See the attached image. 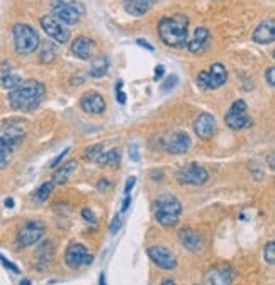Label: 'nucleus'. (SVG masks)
Instances as JSON below:
<instances>
[{"label":"nucleus","mask_w":275,"mask_h":285,"mask_svg":"<svg viewBox=\"0 0 275 285\" xmlns=\"http://www.w3.org/2000/svg\"><path fill=\"white\" fill-rule=\"evenodd\" d=\"M210 41V34H209V29L206 28H197L194 31V36L190 40H187V50L190 53H200L208 48Z\"/></svg>","instance_id":"6ab92c4d"},{"label":"nucleus","mask_w":275,"mask_h":285,"mask_svg":"<svg viewBox=\"0 0 275 285\" xmlns=\"http://www.w3.org/2000/svg\"><path fill=\"white\" fill-rule=\"evenodd\" d=\"M177 84H178V76H177V75H172V76H168V78H166L165 82H163L162 90H163V92H170L172 88L177 87Z\"/></svg>","instance_id":"2f4dec72"},{"label":"nucleus","mask_w":275,"mask_h":285,"mask_svg":"<svg viewBox=\"0 0 275 285\" xmlns=\"http://www.w3.org/2000/svg\"><path fill=\"white\" fill-rule=\"evenodd\" d=\"M163 73H165V66L163 64H158L156 68H154V80H162L163 78Z\"/></svg>","instance_id":"a19ab883"},{"label":"nucleus","mask_w":275,"mask_h":285,"mask_svg":"<svg viewBox=\"0 0 275 285\" xmlns=\"http://www.w3.org/2000/svg\"><path fill=\"white\" fill-rule=\"evenodd\" d=\"M20 285H32V284H31V280H29V278H22V280H20Z\"/></svg>","instance_id":"de8ad7c7"},{"label":"nucleus","mask_w":275,"mask_h":285,"mask_svg":"<svg viewBox=\"0 0 275 285\" xmlns=\"http://www.w3.org/2000/svg\"><path fill=\"white\" fill-rule=\"evenodd\" d=\"M12 38H14L16 51L20 54H31L40 46V36L36 29L28 24H16L12 28Z\"/></svg>","instance_id":"39448f33"},{"label":"nucleus","mask_w":275,"mask_h":285,"mask_svg":"<svg viewBox=\"0 0 275 285\" xmlns=\"http://www.w3.org/2000/svg\"><path fill=\"white\" fill-rule=\"evenodd\" d=\"M268 162H270V170H274V156H272V154H270Z\"/></svg>","instance_id":"8fccbe9b"},{"label":"nucleus","mask_w":275,"mask_h":285,"mask_svg":"<svg viewBox=\"0 0 275 285\" xmlns=\"http://www.w3.org/2000/svg\"><path fill=\"white\" fill-rule=\"evenodd\" d=\"M98 165H109V166H118L121 163V151L119 150H109V151H104V153L98 156Z\"/></svg>","instance_id":"a878e982"},{"label":"nucleus","mask_w":275,"mask_h":285,"mask_svg":"<svg viewBox=\"0 0 275 285\" xmlns=\"http://www.w3.org/2000/svg\"><path fill=\"white\" fill-rule=\"evenodd\" d=\"M228 80L226 68L221 63H212L209 66V70L200 72L197 76V85L204 90H214L219 88L221 85H224Z\"/></svg>","instance_id":"0eeeda50"},{"label":"nucleus","mask_w":275,"mask_h":285,"mask_svg":"<svg viewBox=\"0 0 275 285\" xmlns=\"http://www.w3.org/2000/svg\"><path fill=\"white\" fill-rule=\"evenodd\" d=\"M190 148V136L186 131H177L165 141V150L172 154H184Z\"/></svg>","instance_id":"4468645a"},{"label":"nucleus","mask_w":275,"mask_h":285,"mask_svg":"<svg viewBox=\"0 0 275 285\" xmlns=\"http://www.w3.org/2000/svg\"><path fill=\"white\" fill-rule=\"evenodd\" d=\"M41 28L53 41L60 42V44H65L70 40V31L63 22H60L58 19H54L53 16H44L41 19Z\"/></svg>","instance_id":"9d476101"},{"label":"nucleus","mask_w":275,"mask_h":285,"mask_svg":"<svg viewBox=\"0 0 275 285\" xmlns=\"http://www.w3.org/2000/svg\"><path fill=\"white\" fill-rule=\"evenodd\" d=\"M107 72H109V60H107V56L104 54L97 56L92 62V64H90V76L100 78V76L107 75Z\"/></svg>","instance_id":"5701e85b"},{"label":"nucleus","mask_w":275,"mask_h":285,"mask_svg":"<svg viewBox=\"0 0 275 285\" xmlns=\"http://www.w3.org/2000/svg\"><path fill=\"white\" fill-rule=\"evenodd\" d=\"M54 58H56V48L53 42L44 41L40 48V60L42 63H51Z\"/></svg>","instance_id":"bb28decb"},{"label":"nucleus","mask_w":275,"mask_h":285,"mask_svg":"<svg viewBox=\"0 0 275 285\" xmlns=\"http://www.w3.org/2000/svg\"><path fill=\"white\" fill-rule=\"evenodd\" d=\"M76 168V162H68L65 163L63 166H60L56 172H54V176H53V180L51 182L53 184H56V185H63V184H66L68 182V178H70V175L73 174V170Z\"/></svg>","instance_id":"b1692460"},{"label":"nucleus","mask_w":275,"mask_h":285,"mask_svg":"<svg viewBox=\"0 0 275 285\" xmlns=\"http://www.w3.org/2000/svg\"><path fill=\"white\" fill-rule=\"evenodd\" d=\"M121 228V216H116L112 219V224H110V234H116Z\"/></svg>","instance_id":"4c0bfd02"},{"label":"nucleus","mask_w":275,"mask_h":285,"mask_svg":"<svg viewBox=\"0 0 275 285\" xmlns=\"http://www.w3.org/2000/svg\"><path fill=\"white\" fill-rule=\"evenodd\" d=\"M102 153H104V144L98 142V144H94V146H90V148L85 150L84 156H85V160H90V162H97Z\"/></svg>","instance_id":"c756f323"},{"label":"nucleus","mask_w":275,"mask_h":285,"mask_svg":"<svg viewBox=\"0 0 275 285\" xmlns=\"http://www.w3.org/2000/svg\"><path fill=\"white\" fill-rule=\"evenodd\" d=\"M65 262L70 268H78V266L90 265L94 262V256L90 254L87 246H84L82 243H72L66 248Z\"/></svg>","instance_id":"9b49d317"},{"label":"nucleus","mask_w":275,"mask_h":285,"mask_svg":"<svg viewBox=\"0 0 275 285\" xmlns=\"http://www.w3.org/2000/svg\"><path fill=\"white\" fill-rule=\"evenodd\" d=\"M177 182L180 185H204L209 180V174L206 168H202L197 163H188L184 168H180L175 175Z\"/></svg>","instance_id":"1a4fd4ad"},{"label":"nucleus","mask_w":275,"mask_h":285,"mask_svg":"<svg viewBox=\"0 0 275 285\" xmlns=\"http://www.w3.org/2000/svg\"><path fill=\"white\" fill-rule=\"evenodd\" d=\"M275 40V22L274 19H267L260 22L258 28L253 31V41L258 44H268Z\"/></svg>","instance_id":"aec40b11"},{"label":"nucleus","mask_w":275,"mask_h":285,"mask_svg":"<svg viewBox=\"0 0 275 285\" xmlns=\"http://www.w3.org/2000/svg\"><path fill=\"white\" fill-rule=\"evenodd\" d=\"M136 44H138V46H141V48H144V50H148V51H154V48H153L152 44H150L148 41H144V40H138V41H136Z\"/></svg>","instance_id":"37998d69"},{"label":"nucleus","mask_w":275,"mask_h":285,"mask_svg":"<svg viewBox=\"0 0 275 285\" xmlns=\"http://www.w3.org/2000/svg\"><path fill=\"white\" fill-rule=\"evenodd\" d=\"M148 256L162 270H174L177 266V256L165 246H150Z\"/></svg>","instance_id":"ddd939ff"},{"label":"nucleus","mask_w":275,"mask_h":285,"mask_svg":"<svg viewBox=\"0 0 275 285\" xmlns=\"http://www.w3.org/2000/svg\"><path fill=\"white\" fill-rule=\"evenodd\" d=\"M274 73H275V68H274V66H270L268 70H267V73H265V78H267L268 85H270L272 88L275 87V75H274Z\"/></svg>","instance_id":"e433bc0d"},{"label":"nucleus","mask_w":275,"mask_h":285,"mask_svg":"<svg viewBox=\"0 0 275 285\" xmlns=\"http://www.w3.org/2000/svg\"><path fill=\"white\" fill-rule=\"evenodd\" d=\"M44 97V85L38 80H24L8 90V104L14 110H34Z\"/></svg>","instance_id":"f257e3e1"},{"label":"nucleus","mask_w":275,"mask_h":285,"mask_svg":"<svg viewBox=\"0 0 275 285\" xmlns=\"http://www.w3.org/2000/svg\"><path fill=\"white\" fill-rule=\"evenodd\" d=\"M51 12L53 17L63 24H76L80 20V8L75 0H51Z\"/></svg>","instance_id":"423d86ee"},{"label":"nucleus","mask_w":275,"mask_h":285,"mask_svg":"<svg viewBox=\"0 0 275 285\" xmlns=\"http://www.w3.org/2000/svg\"><path fill=\"white\" fill-rule=\"evenodd\" d=\"M116 98H118V102L121 104V106H124L126 100H128L126 94H124V90H122V82L121 80L116 84Z\"/></svg>","instance_id":"473e14b6"},{"label":"nucleus","mask_w":275,"mask_h":285,"mask_svg":"<svg viewBox=\"0 0 275 285\" xmlns=\"http://www.w3.org/2000/svg\"><path fill=\"white\" fill-rule=\"evenodd\" d=\"M98 285H107V280H106V275L100 274V278H98Z\"/></svg>","instance_id":"a18cd8bd"},{"label":"nucleus","mask_w":275,"mask_h":285,"mask_svg":"<svg viewBox=\"0 0 275 285\" xmlns=\"http://www.w3.org/2000/svg\"><path fill=\"white\" fill-rule=\"evenodd\" d=\"M82 216H84V218L87 219L88 222H92V224L97 221L96 216H94V212H92V210H90V209H84V210H82Z\"/></svg>","instance_id":"58836bf2"},{"label":"nucleus","mask_w":275,"mask_h":285,"mask_svg":"<svg viewBox=\"0 0 275 285\" xmlns=\"http://www.w3.org/2000/svg\"><path fill=\"white\" fill-rule=\"evenodd\" d=\"M130 206H131V196L128 194L126 197H124V202H122V207H121V212H128V209H130Z\"/></svg>","instance_id":"79ce46f5"},{"label":"nucleus","mask_w":275,"mask_h":285,"mask_svg":"<svg viewBox=\"0 0 275 285\" xmlns=\"http://www.w3.org/2000/svg\"><path fill=\"white\" fill-rule=\"evenodd\" d=\"M80 107L87 114H102L106 110V98L98 92H87L82 95Z\"/></svg>","instance_id":"2eb2a0df"},{"label":"nucleus","mask_w":275,"mask_h":285,"mask_svg":"<svg viewBox=\"0 0 275 285\" xmlns=\"http://www.w3.org/2000/svg\"><path fill=\"white\" fill-rule=\"evenodd\" d=\"M178 240H180V243H182V246H186L187 250H190V252H194V253H199L200 250L204 248V240L200 238L199 232L190 230V228L180 230Z\"/></svg>","instance_id":"a211bd4d"},{"label":"nucleus","mask_w":275,"mask_h":285,"mask_svg":"<svg viewBox=\"0 0 275 285\" xmlns=\"http://www.w3.org/2000/svg\"><path fill=\"white\" fill-rule=\"evenodd\" d=\"M6 206H7V207H14V200H12V198H7V200H6Z\"/></svg>","instance_id":"09e8293b"},{"label":"nucleus","mask_w":275,"mask_h":285,"mask_svg":"<svg viewBox=\"0 0 275 285\" xmlns=\"http://www.w3.org/2000/svg\"><path fill=\"white\" fill-rule=\"evenodd\" d=\"M194 131L200 140H209L216 132V119L210 114H200L194 122Z\"/></svg>","instance_id":"dca6fc26"},{"label":"nucleus","mask_w":275,"mask_h":285,"mask_svg":"<svg viewBox=\"0 0 275 285\" xmlns=\"http://www.w3.org/2000/svg\"><path fill=\"white\" fill-rule=\"evenodd\" d=\"M44 226L41 222H36V221H31L28 224H24L22 228L17 232V244L20 248H26V246H31L34 243L41 240L44 236Z\"/></svg>","instance_id":"f8f14e48"},{"label":"nucleus","mask_w":275,"mask_h":285,"mask_svg":"<svg viewBox=\"0 0 275 285\" xmlns=\"http://www.w3.org/2000/svg\"><path fill=\"white\" fill-rule=\"evenodd\" d=\"M94 50H96V42L85 36H78L73 41V46H72L73 54L80 60H90L94 56Z\"/></svg>","instance_id":"412c9836"},{"label":"nucleus","mask_w":275,"mask_h":285,"mask_svg":"<svg viewBox=\"0 0 275 285\" xmlns=\"http://www.w3.org/2000/svg\"><path fill=\"white\" fill-rule=\"evenodd\" d=\"M265 260H267L268 265H274L275 263V241H268L267 246H265Z\"/></svg>","instance_id":"7c9ffc66"},{"label":"nucleus","mask_w":275,"mask_h":285,"mask_svg":"<svg viewBox=\"0 0 275 285\" xmlns=\"http://www.w3.org/2000/svg\"><path fill=\"white\" fill-rule=\"evenodd\" d=\"M224 122L228 128L234 129V131H240V129L252 126V119L250 116L246 114V102L234 100L233 106L230 107V110L226 112Z\"/></svg>","instance_id":"6e6552de"},{"label":"nucleus","mask_w":275,"mask_h":285,"mask_svg":"<svg viewBox=\"0 0 275 285\" xmlns=\"http://www.w3.org/2000/svg\"><path fill=\"white\" fill-rule=\"evenodd\" d=\"M130 158L132 162H140V146H138L136 142H132L130 146Z\"/></svg>","instance_id":"f704fd0d"},{"label":"nucleus","mask_w":275,"mask_h":285,"mask_svg":"<svg viewBox=\"0 0 275 285\" xmlns=\"http://www.w3.org/2000/svg\"><path fill=\"white\" fill-rule=\"evenodd\" d=\"M24 136L26 131L19 124L10 122L6 128H2V131H0V168H6L14 150L24 140Z\"/></svg>","instance_id":"20e7f679"},{"label":"nucleus","mask_w":275,"mask_h":285,"mask_svg":"<svg viewBox=\"0 0 275 285\" xmlns=\"http://www.w3.org/2000/svg\"><path fill=\"white\" fill-rule=\"evenodd\" d=\"M109 184H110L109 180H100V182H98V188H100V190H106L107 187H110Z\"/></svg>","instance_id":"c03bdc74"},{"label":"nucleus","mask_w":275,"mask_h":285,"mask_svg":"<svg viewBox=\"0 0 275 285\" xmlns=\"http://www.w3.org/2000/svg\"><path fill=\"white\" fill-rule=\"evenodd\" d=\"M158 0H124V10L131 16H144L152 10V7Z\"/></svg>","instance_id":"4be33fe9"},{"label":"nucleus","mask_w":275,"mask_h":285,"mask_svg":"<svg viewBox=\"0 0 275 285\" xmlns=\"http://www.w3.org/2000/svg\"><path fill=\"white\" fill-rule=\"evenodd\" d=\"M134 184H136V176H130V178H128V182H126V187H124V194H126V196L132 190Z\"/></svg>","instance_id":"ea45409f"},{"label":"nucleus","mask_w":275,"mask_h":285,"mask_svg":"<svg viewBox=\"0 0 275 285\" xmlns=\"http://www.w3.org/2000/svg\"><path fill=\"white\" fill-rule=\"evenodd\" d=\"M0 262H2V265L6 266L7 270H10V272H14V274H20V270H19V266H16L12 262H8L4 254H0Z\"/></svg>","instance_id":"72a5a7b5"},{"label":"nucleus","mask_w":275,"mask_h":285,"mask_svg":"<svg viewBox=\"0 0 275 285\" xmlns=\"http://www.w3.org/2000/svg\"><path fill=\"white\" fill-rule=\"evenodd\" d=\"M53 187H54L53 182H44V184H41V187L36 190V194H34V200H36L38 204L44 202L46 198L50 197V194L53 192Z\"/></svg>","instance_id":"c85d7f7f"},{"label":"nucleus","mask_w":275,"mask_h":285,"mask_svg":"<svg viewBox=\"0 0 275 285\" xmlns=\"http://www.w3.org/2000/svg\"><path fill=\"white\" fill-rule=\"evenodd\" d=\"M233 278L234 274L230 265H218L208 274L209 285H231Z\"/></svg>","instance_id":"f3484780"},{"label":"nucleus","mask_w":275,"mask_h":285,"mask_svg":"<svg viewBox=\"0 0 275 285\" xmlns=\"http://www.w3.org/2000/svg\"><path fill=\"white\" fill-rule=\"evenodd\" d=\"M53 254H54L53 241H44V243L40 246V250H38V263H40L41 266H46L53 260Z\"/></svg>","instance_id":"393cba45"},{"label":"nucleus","mask_w":275,"mask_h":285,"mask_svg":"<svg viewBox=\"0 0 275 285\" xmlns=\"http://www.w3.org/2000/svg\"><path fill=\"white\" fill-rule=\"evenodd\" d=\"M0 82H2V87L4 88H7V90H12L14 87H17V85L20 84V76H17L14 75V73H10V72H2V75H0Z\"/></svg>","instance_id":"cd10ccee"},{"label":"nucleus","mask_w":275,"mask_h":285,"mask_svg":"<svg viewBox=\"0 0 275 285\" xmlns=\"http://www.w3.org/2000/svg\"><path fill=\"white\" fill-rule=\"evenodd\" d=\"M162 285H177V284H175L172 278H165V280H163V282H162Z\"/></svg>","instance_id":"49530a36"},{"label":"nucleus","mask_w":275,"mask_h":285,"mask_svg":"<svg viewBox=\"0 0 275 285\" xmlns=\"http://www.w3.org/2000/svg\"><path fill=\"white\" fill-rule=\"evenodd\" d=\"M160 40L170 48H184L188 40V20L186 17H163L158 22Z\"/></svg>","instance_id":"f03ea898"},{"label":"nucleus","mask_w":275,"mask_h":285,"mask_svg":"<svg viewBox=\"0 0 275 285\" xmlns=\"http://www.w3.org/2000/svg\"><path fill=\"white\" fill-rule=\"evenodd\" d=\"M154 216L163 228H174L178 224V219L182 216V204L172 194H163L154 202Z\"/></svg>","instance_id":"7ed1b4c3"},{"label":"nucleus","mask_w":275,"mask_h":285,"mask_svg":"<svg viewBox=\"0 0 275 285\" xmlns=\"http://www.w3.org/2000/svg\"><path fill=\"white\" fill-rule=\"evenodd\" d=\"M68 153H70V148H65V150H63V151H62V153H60V154H58V156H56V158H54V160H53V162H51V163H50V168H54V166H56V165H58V163H60V162H62V160H63V158H65V156H66V154H68Z\"/></svg>","instance_id":"c9c22d12"}]
</instances>
